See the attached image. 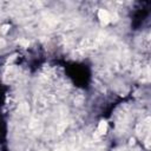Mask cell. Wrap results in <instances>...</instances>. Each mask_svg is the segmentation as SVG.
Segmentation results:
<instances>
[{"mask_svg": "<svg viewBox=\"0 0 151 151\" xmlns=\"http://www.w3.org/2000/svg\"><path fill=\"white\" fill-rule=\"evenodd\" d=\"M137 133L143 140L145 147L151 150V117H147L140 122L137 129Z\"/></svg>", "mask_w": 151, "mask_h": 151, "instance_id": "6da1fadb", "label": "cell"}, {"mask_svg": "<svg viewBox=\"0 0 151 151\" xmlns=\"http://www.w3.org/2000/svg\"><path fill=\"white\" fill-rule=\"evenodd\" d=\"M107 130H109V124L106 120H100L96 127V131H94V136L96 137H103L107 133Z\"/></svg>", "mask_w": 151, "mask_h": 151, "instance_id": "3957f363", "label": "cell"}, {"mask_svg": "<svg viewBox=\"0 0 151 151\" xmlns=\"http://www.w3.org/2000/svg\"><path fill=\"white\" fill-rule=\"evenodd\" d=\"M97 18L99 20V22L103 26H107L111 21H112V15L110 13V11L105 9V8H99L97 12Z\"/></svg>", "mask_w": 151, "mask_h": 151, "instance_id": "7a4b0ae2", "label": "cell"}]
</instances>
